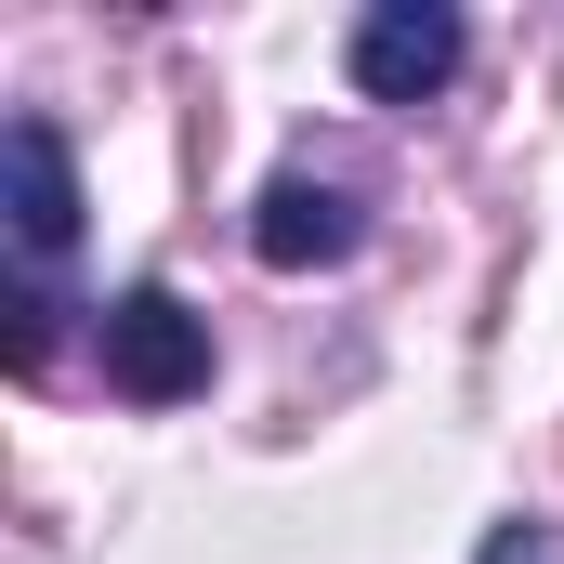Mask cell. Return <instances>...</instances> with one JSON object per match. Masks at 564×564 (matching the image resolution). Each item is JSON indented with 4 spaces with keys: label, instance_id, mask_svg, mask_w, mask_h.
I'll list each match as a JSON object with an SVG mask.
<instances>
[{
    "label": "cell",
    "instance_id": "obj_3",
    "mask_svg": "<svg viewBox=\"0 0 564 564\" xmlns=\"http://www.w3.org/2000/svg\"><path fill=\"white\" fill-rule=\"evenodd\" d=\"M0 197H13V237H26V263H53L66 237H79V158L53 119H13L0 132Z\"/></svg>",
    "mask_w": 564,
    "mask_h": 564
},
{
    "label": "cell",
    "instance_id": "obj_1",
    "mask_svg": "<svg viewBox=\"0 0 564 564\" xmlns=\"http://www.w3.org/2000/svg\"><path fill=\"white\" fill-rule=\"evenodd\" d=\"M106 381H119L132 408H184V394L210 381V315H197L184 289H119V302H106Z\"/></svg>",
    "mask_w": 564,
    "mask_h": 564
},
{
    "label": "cell",
    "instance_id": "obj_4",
    "mask_svg": "<svg viewBox=\"0 0 564 564\" xmlns=\"http://www.w3.org/2000/svg\"><path fill=\"white\" fill-rule=\"evenodd\" d=\"M368 224H355V197L328 184V171H276L263 184V210H250V250L276 263V276H315V263H341Z\"/></svg>",
    "mask_w": 564,
    "mask_h": 564
},
{
    "label": "cell",
    "instance_id": "obj_2",
    "mask_svg": "<svg viewBox=\"0 0 564 564\" xmlns=\"http://www.w3.org/2000/svg\"><path fill=\"white\" fill-rule=\"evenodd\" d=\"M446 79H459V13L446 0H381L355 26V93L368 106H433Z\"/></svg>",
    "mask_w": 564,
    "mask_h": 564
},
{
    "label": "cell",
    "instance_id": "obj_5",
    "mask_svg": "<svg viewBox=\"0 0 564 564\" xmlns=\"http://www.w3.org/2000/svg\"><path fill=\"white\" fill-rule=\"evenodd\" d=\"M486 564H564V539H552V525H499V539H486Z\"/></svg>",
    "mask_w": 564,
    "mask_h": 564
}]
</instances>
